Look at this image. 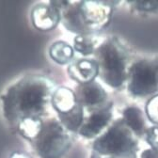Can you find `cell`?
Returning a JSON list of instances; mask_svg holds the SVG:
<instances>
[{"mask_svg": "<svg viewBox=\"0 0 158 158\" xmlns=\"http://www.w3.org/2000/svg\"><path fill=\"white\" fill-rule=\"evenodd\" d=\"M55 89L54 81L44 75L28 74L18 79L0 96L4 118L14 128L27 118H43Z\"/></svg>", "mask_w": 158, "mask_h": 158, "instance_id": "6da1fadb", "label": "cell"}, {"mask_svg": "<svg viewBox=\"0 0 158 158\" xmlns=\"http://www.w3.org/2000/svg\"><path fill=\"white\" fill-rule=\"evenodd\" d=\"M31 143L41 158H60L70 147L71 137L57 118H49L44 120L41 130Z\"/></svg>", "mask_w": 158, "mask_h": 158, "instance_id": "7a4b0ae2", "label": "cell"}, {"mask_svg": "<svg viewBox=\"0 0 158 158\" xmlns=\"http://www.w3.org/2000/svg\"><path fill=\"white\" fill-rule=\"evenodd\" d=\"M99 58L105 80L111 86L121 85L123 78V64L116 49L105 44L99 49Z\"/></svg>", "mask_w": 158, "mask_h": 158, "instance_id": "3957f363", "label": "cell"}, {"mask_svg": "<svg viewBox=\"0 0 158 158\" xmlns=\"http://www.w3.org/2000/svg\"><path fill=\"white\" fill-rule=\"evenodd\" d=\"M33 26L44 31L54 29L60 22V13L55 1L38 4L31 10Z\"/></svg>", "mask_w": 158, "mask_h": 158, "instance_id": "277c9868", "label": "cell"}, {"mask_svg": "<svg viewBox=\"0 0 158 158\" xmlns=\"http://www.w3.org/2000/svg\"><path fill=\"white\" fill-rule=\"evenodd\" d=\"M156 78L152 69L146 63H138L133 69L131 90L137 95L148 94L154 91Z\"/></svg>", "mask_w": 158, "mask_h": 158, "instance_id": "5b68a950", "label": "cell"}, {"mask_svg": "<svg viewBox=\"0 0 158 158\" xmlns=\"http://www.w3.org/2000/svg\"><path fill=\"white\" fill-rule=\"evenodd\" d=\"M129 144L126 135L117 127L109 130L105 135L96 140L94 148L104 154L118 153L127 149Z\"/></svg>", "mask_w": 158, "mask_h": 158, "instance_id": "8992f818", "label": "cell"}, {"mask_svg": "<svg viewBox=\"0 0 158 158\" xmlns=\"http://www.w3.org/2000/svg\"><path fill=\"white\" fill-rule=\"evenodd\" d=\"M75 101L81 106H94L101 103L105 99L103 89L96 83L89 82L79 86L74 93Z\"/></svg>", "mask_w": 158, "mask_h": 158, "instance_id": "52a82bcc", "label": "cell"}, {"mask_svg": "<svg viewBox=\"0 0 158 158\" xmlns=\"http://www.w3.org/2000/svg\"><path fill=\"white\" fill-rule=\"evenodd\" d=\"M98 73V66L95 62L88 59L79 60L69 68L70 75L74 80L82 84L92 82V79Z\"/></svg>", "mask_w": 158, "mask_h": 158, "instance_id": "ba28073f", "label": "cell"}, {"mask_svg": "<svg viewBox=\"0 0 158 158\" xmlns=\"http://www.w3.org/2000/svg\"><path fill=\"white\" fill-rule=\"evenodd\" d=\"M109 118L110 113L107 111L95 112L88 118L87 122L82 123L80 129L78 130L79 134L85 137H93L106 125Z\"/></svg>", "mask_w": 158, "mask_h": 158, "instance_id": "9c48e42d", "label": "cell"}, {"mask_svg": "<svg viewBox=\"0 0 158 158\" xmlns=\"http://www.w3.org/2000/svg\"><path fill=\"white\" fill-rule=\"evenodd\" d=\"M76 105L74 93L67 88H56L51 96V106L57 113H64Z\"/></svg>", "mask_w": 158, "mask_h": 158, "instance_id": "30bf717a", "label": "cell"}, {"mask_svg": "<svg viewBox=\"0 0 158 158\" xmlns=\"http://www.w3.org/2000/svg\"><path fill=\"white\" fill-rule=\"evenodd\" d=\"M83 107L77 103L69 111L57 114V120L69 132H73L80 129L83 123Z\"/></svg>", "mask_w": 158, "mask_h": 158, "instance_id": "8fae6325", "label": "cell"}, {"mask_svg": "<svg viewBox=\"0 0 158 158\" xmlns=\"http://www.w3.org/2000/svg\"><path fill=\"white\" fill-rule=\"evenodd\" d=\"M49 55L55 62L58 64H66L73 56V49L67 43L58 41L50 46Z\"/></svg>", "mask_w": 158, "mask_h": 158, "instance_id": "7c38bea8", "label": "cell"}, {"mask_svg": "<svg viewBox=\"0 0 158 158\" xmlns=\"http://www.w3.org/2000/svg\"><path fill=\"white\" fill-rule=\"evenodd\" d=\"M43 123L44 118H27L19 123L15 129L23 137L31 142L41 130Z\"/></svg>", "mask_w": 158, "mask_h": 158, "instance_id": "4fadbf2b", "label": "cell"}, {"mask_svg": "<svg viewBox=\"0 0 158 158\" xmlns=\"http://www.w3.org/2000/svg\"><path fill=\"white\" fill-rule=\"evenodd\" d=\"M74 49L82 55H89L93 52V44L89 39L84 36H76L73 40Z\"/></svg>", "mask_w": 158, "mask_h": 158, "instance_id": "5bb4252c", "label": "cell"}, {"mask_svg": "<svg viewBox=\"0 0 158 158\" xmlns=\"http://www.w3.org/2000/svg\"><path fill=\"white\" fill-rule=\"evenodd\" d=\"M125 121L126 123L130 125V127H132V129H134L135 131H139L142 128L143 123L140 118L139 112H138L137 109L135 108H128L125 113Z\"/></svg>", "mask_w": 158, "mask_h": 158, "instance_id": "9a60e30c", "label": "cell"}, {"mask_svg": "<svg viewBox=\"0 0 158 158\" xmlns=\"http://www.w3.org/2000/svg\"><path fill=\"white\" fill-rule=\"evenodd\" d=\"M137 5L143 10H152L158 6V1H138Z\"/></svg>", "mask_w": 158, "mask_h": 158, "instance_id": "2e32d148", "label": "cell"}, {"mask_svg": "<svg viewBox=\"0 0 158 158\" xmlns=\"http://www.w3.org/2000/svg\"><path fill=\"white\" fill-rule=\"evenodd\" d=\"M142 158H158V151L149 150L143 152Z\"/></svg>", "mask_w": 158, "mask_h": 158, "instance_id": "e0dca14e", "label": "cell"}, {"mask_svg": "<svg viewBox=\"0 0 158 158\" xmlns=\"http://www.w3.org/2000/svg\"><path fill=\"white\" fill-rule=\"evenodd\" d=\"M10 158H29V157L22 152H13Z\"/></svg>", "mask_w": 158, "mask_h": 158, "instance_id": "ac0fdd59", "label": "cell"}, {"mask_svg": "<svg viewBox=\"0 0 158 158\" xmlns=\"http://www.w3.org/2000/svg\"><path fill=\"white\" fill-rule=\"evenodd\" d=\"M157 76H158V69H157Z\"/></svg>", "mask_w": 158, "mask_h": 158, "instance_id": "d6986e66", "label": "cell"}]
</instances>
